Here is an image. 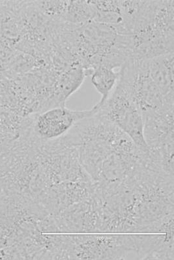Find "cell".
I'll return each mask as SVG.
<instances>
[{"label":"cell","instance_id":"1","mask_svg":"<svg viewBox=\"0 0 174 260\" xmlns=\"http://www.w3.org/2000/svg\"><path fill=\"white\" fill-rule=\"evenodd\" d=\"M97 115L111 122L133 142L140 151L150 155L144 133L143 112L129 85L118 78L115 88L104 103L96 104Z\"/></svg>","mask_w":174,"mask_h":260},{"label":"cell","instance_id":"2","mask_svg":"<svg viewBox=\"0 0 174 260\" xmlns=\"http://www.w3.org/2000/svg\"><path fill=\"white\" fill-rule=\"evenodd\" d=\"M95 106L89 110H73L65 106L51 108L42 111L34 119V134L41 141L50 142L61 139L77 123L97 114Z\"/></svg>","mask_w":174,"mask_h":260},{"label":"cell","instance_id":"3","mask_svg":"<svg viewBox=\"0 0 174 260\" xmlns=\"http://www.w3.org/2000/svg\"><path fill=\"white\" fill-rule=\"evenodd\" d=\"M148 69L162 95L173 102V53L148 59Z\"/></svg>","mask_w":174,"mask_h":260},{"label":"cell","instance_id":"4","mask_svg":"<svg viewBox=\"0 0 174 260\" xmlns=\"http://www.w3.org/2000/svg\"><path fill=\"white\" fill-rule=\"evenodd\" d=\"M85 76L84 68L81 65L73 66L63 73L55 87L58 106H65V101L81 86Z\"/></svg>","mask_w":174,"mask_h":260},{"label":"cell","instance_id":"5","mask_svg":"<svg viewBox=\"0 0 174 260\" xmlns=\"http://www.w3.org/2000/svg\"><path fill=\"white\" fill-rule=\"evenodd\" d=\"M118 78L119 73H116L114 69L104 66H98L94 69L91 73V83L102 96L98 104H102L109 98L115 88Z\"/></svg>","mask_w":174,"mask_h":260},{"label":"cell","instance_id":"6","mask_svg":"<svg viewBox=\"0 0 174 260\" xmlns=\"http://www.w3.org/2000/svg\"><path fill=\"white\" fill-rule=\"evenodd\" d=\"M97 9L93 2H68L64 18L75 24H85L95 20Z\"/></svg>","mask_w":174,"mask_h":260},{"label":"cell","instance_id":"7","mask_svg":"<svg viewBox=\"0 0 174 260\" xmlns=\"http://www.w3.org/2000/svg\"><path fill=\"white\" fill-rule=\"evenodd\" d=\"M68 2H39V8L46 15L52 17H64Z\"/></svg>","mask_w":174,"mask_h":260}]
</instances>
